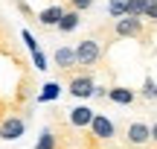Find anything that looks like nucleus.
<instances>
[{"mask_svg": "<svg viewBox=\"0 0 157 149\" xmlns=\"http://www.w3.org/2000/svg\"><path fill=\"white\" fill-rule=\"evenodd\" d=\"M32 62H35V67H38V70H47V67H50V64H47V56H44V53H32Z\"/></svg>", "mask_w": 157, "mask_h": 149, "instance_id": "nucleus-19", "label": "nucleus"}, {"mask_svg": "<svg viewBox=\"0 0 157 149\" xmlns=\"http://www.w3.org/2000/svg\"><path fill=\"white\" fill-rule=\"evenodd\" d=\"M151 140H154V143H157V123H154V126H151Z\"/></svg>", "mask_w": 157, "mask_h": 149, "instance_id": "nucleus-22", "label": "nucleus"}, {"mask_svg": "<svg viewBox=\"0 0 157 149\" xmlns=\"http://www.w3.org/2000/svg\"><path fill=\"white\" fill-rule=\"evenodd\" d=\"M113 32H117V38H140L143 35V18H117V23H113Z\"/></svg>", "mask_w": 157, "mask_h": 149, "instance_id": "nucleus-3", "label": "nucleus"}, {"mask_svg": "<svg viewBox=\"0 0 157 149\" xmlns=\"http://www.w3.org/2000/svg\"><path fill=\"white\" fill-rule=\"evenodd\" d=\"M146 18L157 21V0H146Z\"/></svg>", "mask_w": 157, "mask_h": 149, "instance_id": "nucleus-20", "label": "nucleus"}, {"mask_svg": "<svg viewBox=\"0 0 157 149\" xmlns=\"http://www.w3.org/2000/svg\"><path fill=\"white\" fill-rule=\"evenodd\" d=\"M23 132H26V120L17 114H9L0 120V140H17L23 138Z\"/></svg>", "mask_w": 157, "mask_h": 149, "instance_id": "nucleus-2", "label": "nucleus"}, {"mask_svg": "<svg viewBox=\"0 0 157 149\" xmlns=\"http://www.w3.org/2000/svg\"><path fill=\"white\" fill-rule=\"evenodd\" d=\"M113 132H117V126H113L111 117H105V114H96L93 117V123H90V135H93V138L108 140V138H113Z\"/></svg>", "mask_w": 157, "mask_h": 149, "instance_id": "nucleus-6", "label": "nucleus"}, {"mask_svg": "<svg viewBox=\"0 0 157 149\" xmlns=\"http://www.w3.org/2000/svg\"><path fill=\"white\" fill-rule=\"evenodd\" d=\"M108 15L111 18H125L128 15V0H108Z\"/></svg>", "mask_w": 157, "mask_h": 149, "instance_id": "nucleus-13", "label": "nucleus"}, {"mask_svg": "<svg viewBox=\"0 0 157 149\" xmlns=\"http://www.w3.org/2000/svg\"><path fill=\"white\" fill-rule=\"evenodd\" d=\"M61 18H64L61 6H47L44 12H38V23H41V26H58Z\"/></svg>", "mask_w": 157, "mask_h": 149, "instance_id": "nucleus-9", "label": "nucleus"}, {"mask_svg": "<svg viewBox=\"0 0 157 149\" xmlns=\"http://www.w3.org/2000/svg\"><path fill=\"white\" fill-rule=\"evenodd\" d=\"M52 62L58 64V70H73L76 67V50L73 47H58L56 53H52Z\"/></svg>", "mask_w": 157, "mask_h": 149, "instance_id": "nucleus-8", "label": "nucleus"}, {"mask_svg": "<svg viewBox=\"0 0 157 149\" xmlns=\"http://www.w3.org/2000/svg\"><path fill=\"white\" fill-rule=\"evenodd\" d=\"M93 97H96V99H108V91H105V88H99V85H96V91H93Z\"/></svg>", "mask_w": 157, "mask_h": 149, "instance_id": "nucleus-21", "label": "nucleus"}, {"mask_svg": "<svg viewBox=\"0 0 157 149\" xmlns=\"http://www.w3.org/2000/svg\"><path fill=\"white\" fill-rule=\"evenodd\" d=\"M35 149H56V135H52L50 129H44V132L38 135V140H35Z\"/></svg>", "mask_w": 157, "mask_h": 149, "instance_id": "nucleus-14", "label": "nucleus"}, {"mask_svg": "<svg viewBox=\"0 0 157 149\" xmlns=\"http://www.w3.org/2000/svg\"><path fill=\"white\" fill-rule=\"evenodd\" d=\"M93 117H96V111L90 108V105H76V108H70L67 120H70V126H73V129H90Z\"/></svg>", "mask_w": 157, "mask_h": 149, "instance_id": "nucleus-5", "label": "nucleus"}, {"mask_svg": "<svg viewBox=\"0 0 157 149\" xmlns=\"http://www.w3.org/2000/svg\"><path fill=\"white\" fill-rule=\"evenodd\" d=\"M102 58V47H99V41H93V38H82L76 44V62L78 64H84V67H90V64H96Z\"/></svg>", "mask_w": 157, "mask_h": 149, "instance_id": "nucleus-1", "label": "nucleus"}, {"mask_svg": "<svg viewBox=\"0 0 157 149\" xmlns=\"http://www.w3.org/2000/svg\"><path fill=\"white\" fill-rule=\"evenodd\" d=\"M67 91L73 94L76 99H90L93 91H96V82H93V76H87V73H84V76H73Z\"/></svg>", "mask_w": 157, "mask_h": 149, "instance_id": "nucleus-4", "label": "nucleus"}, {"mask_svg": "<svg viewBox=\"0 0 157 149\" xmlns=\"http://www.w3.org/2000/svg\"><path fill=\"white\" fill-rule=\"evenodd\" d=\"M78 23H82V12L76 9H64V18L58 21V32H73V29H78Z\"/></svg>", "mask_w": 157, "mask_h": 149, "instance_id": "nucleus-10", "label": "nucleus"}, {"mask_svg": "<svg viewBox=\"0 0 157 149\" xmlns=\"http://www.w3.org/2000/svg\"><path fill=\"white\" fill-rule=\"evenodd\" d=\"M61 97V85L58 82H47L44 88H41V94H38V103H52V99H58Z\"/></svg>", "mask_w": 157, "mask_h": 149, "instance_id": "nucleus-12", "label": "nucleus"}, {"mask_svg": "<svg viewBox=\"0 0 157 149\" xmlns=\"http://www.w3.org/2000/svg\"><path fill=\"white\" fill-rule=\"evenodd\" d=\"M128 15L131 18H146V0H128Z\"/></svg>", "mask_w": 157, "mask_h": 149, "instance_id": "nucleus-15", "label": "nucleus"}, {"mask_svg": "<svg viewBox=\"0 0 157 149\" xmlns=\"http://www.w3.org/2000/svg\"><path fill=\"white\" fill-rule=\"evenodd\" d=\"M90 6H93V0H70V9H76V12H87Z\"/></svg>", "mask_w": 157, "mask_h": 149, "instance_id": "nucleus-18", "label": "nucleus"}, {"mask_svg": "<svg viewBox=\"0 0 157 149\" xmlns=\"http://www.w3.org/2000/svg\"><path fill=\"white\" fill-rule=\"evenodd\" d=\"M108 99H111V103H117V105H134V91H131V88L117 85V88H111V91H108Z\"/></svg>", "mask_w": 157, "mask_h": 149, "instance_id": "nucleus-11", "label": "nucleus"}, {"mask_svg": "<svg viewBox=\"0 0 157 149\" xmlns=\"http://www.w3.org/2000/svg\"><path fill=\"white\" fill-rule=\"evenodd\" d=\"M128 143H134V146H143V143H148L151 140V126L148 123H143V120H137V123H131L128 126Z\"/></svg>", "mask_w": 157, "mask_h": 149, "instance_id": "nucleus-7", "label": "nucleus"}, {"mask_svg": "<svg viewBox=\"0 0 157 149\" xmlns=\"http://www.w3.org/2000/svg\"><path fill=\"white\" fill-rule=\"evenodd\" d=\"M143 97H146V99H157V82H154V76H146V82H143Z\"/></svg>", "mask_w": 157, "mask_h": 149, "instance_id": "nucleus-16", "label": "nucleus"}, {"mask_svg": "<svg viewBox=\"0 0 157 149\" xmlns=\"http://www.w3.org/2000/svg\"><path fill=\"white\" fill-rule=\"evenodd\" d=\"M21 38H23V44H26V50H29V53H38V50H41L38 41H35V35L29 32V29H21Z\"/></svg>", "mask_w": 157, "mask_h": 149, "instance_id": "nucleus-17", "label": "nucleus"}]
</instances>
